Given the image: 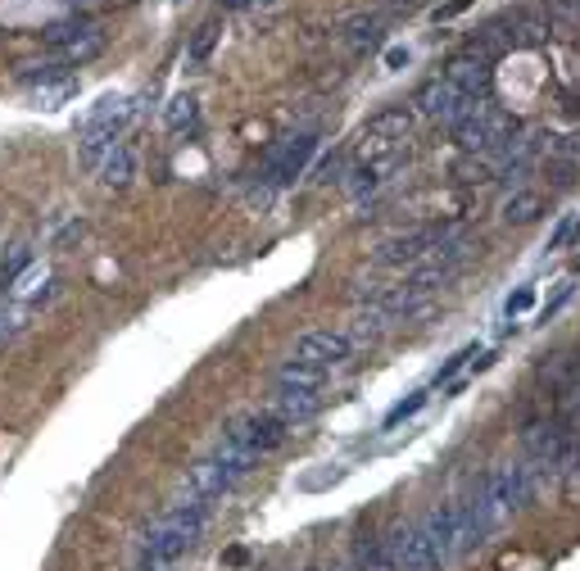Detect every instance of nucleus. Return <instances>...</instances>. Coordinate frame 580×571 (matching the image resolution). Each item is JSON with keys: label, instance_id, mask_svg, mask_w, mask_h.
Wrapping results in <instances>:
<instances>
[{"label": "nucleus", "instance_id": "f257e3e1", "mask_svg": "<svg viewBox=\"0 0 580 571\" xmlns=\"http://www.w3.org/2000/svg\"><path fill=\"white\" fill-rule=\"evenodd\" d=\"M391 549L400 571H449L458 558L472 553L462 508L445 504V508H431L427 517H417L413 526H400L391 536Z\"/></svg>", "mask_w": 580, "mask_h": 571}, {"label": "nucleus", "instance_id": "f03ea898", "mask_svg": "<svg viewBox=\"0 0 580 571\" xmlns=\"http://www.w3.org/2000/svg\"><path fill=\"white\" fill-rule=\"evenodd\" d=\"M214 504L209 499H196V494H177V499L145 526L141 536V571H160V567H173L190 545L200 540V530L209 521Z\"/></svg>", "mask_w": 580, "mask_h": 571}, {"label": "nucleus", "instance_id": "7ed1b4c3", "mask_svg": "<svg viewBox=\"0 0 580 571\" xmlns=\"http://www.w3.org/2000/svg\"><path fill=\"white\" fill-rule=\"evenodd\" d=\"M508 128H513V123H508L490 100H477V105L453 123V141H458L462 155H490V160L499 164V155H504V141H508Z\"/></svg>", "mask_w": 580, "mask_h": 571}, {"label": "nucleus", "instance_id": "20e7f679", "mask_svg": "<svg viewBox=\"0 0 580 571\" xmlns=\"http://www.w3.org/2000/svg\"><path fill=\"white\" fill-rule=\"evenodd\" d=\"M291 436V427L282 422V417L273 408H250L241 417H231V422L222 427V440H231L237 449H245L250 459H267L273 449H282V440Z\"/></svg>", "mask_w": 580, "mask_h": 571}, {"label": "nucleus", "instance_id": "39448f33", "mask_svg": "<svg viewBox=\"0 0 580 571\" xmlns=\"http://www.w3.org/2000/svg\"><path fill=\"white\" fill-rule=\"evenodd\" d=\"M314 155H318V136L314 132H295V136L277 141L273 150H267L263 168H259V186L263 190L291 186L295 177H304V168H308V160H314Z\"/></svg>", "mask_w": 580, "mask_h": 571}, {"label": "nucleus", "instance_id": "423d86ee", "mask_svg": "<svg viewBox=\"0 0 580 571\" xmlns=\"http://www.w3.org/2000/svg\"><path fill=\"white\" fill-rule=\"evenodd\" d=\"M449 237H453L449 227H436V222L431 227H408V232H400V237H385L372 250V263H376V268H408V263L417 268V263L427 259L431 250H440Z\"/></svg>", "mask_w": 580, "mask_h": 571}, {"label": "nucleus", "instance_id": "0eeeda50", "mask_svg": "<svg viewBox=\"0 0 580 571\" xmlns=\"http://www.w3.org/2000/svg\"><path fill=\"white\" fill-rule=\"evenodd\" d=\"M291 359L304 363V367H322V372H331V367H340V363H350V359H354V336H350V331H336V327L304 331V336L295 340Z\"/></svg>", "mask_w": 580, "mask_h": 571}, {"label": "nucleus", "instance_id": "6e6552de", "mask_svg": "<svg viewBox=\"0 0 580 571\" xmlns=\"http://www.w3.org/2000/svg\"><path fill=\"white\" fill-rule=\"evenodd\" d=\"M46 42L59 51V59L87 64V59H96L105 51V32L96 23H87V19H59V23L46 28Z\"/></svg>", "mask_w": 580, "mask_h": 571}, {"label": "nucleus", "instance_id": "1a4fd4ad", "mask_svg": "<svg viewBox=\"0 0 580 571\" xmlns=\"http://www.w3.org/2000/svg\"><path fill=\"white\" fill-rule=\"evenodd\" d=\"M322 404H327L322 386H295V381H282V376H277V386H273V399H267V408H273L291 431L299 422H308V417H314Z\"/></svg>", "mask_w": 580, "mask_h": 571}, {"label": "nucleus", "instance_id": "9d476101", "mask_svg": "<svg viewBox=\"0 0 580 571\" xmlns=\"http://www.w3.org/2000/svg\"><path fill=\"white\" fill-rule=\"evenodd\" d=\"M413 105H417L422 119H440V123H449V128H453V123H458L462 113H468L477 100H472V96H462L449 78H431L427 87L417 91V100H413Z\"/></svg>", "mask_w": 580, "mask_h": 571}, {"label": "nucleus", "instance_id": "9b49d317", "mask_svg": "<svg viewBox=\"0 0 580 571\" xmlns=\"http://www.w3.org/2000/svg\"><path fill=\"white\" fill-rule=\"evenodd\" d=\"M23 87L32 91L36 109H59L64 100L77 96V78H73V73H64V68H55V64H32L23 73Z\"/></svg>", "mask_w": 580, "mask_h": 571}, {"label": "nucleus", "instance_id": "f8f14e48", "mask_svg": "<svg viewBox=\"0 0 580 571\" xmlns=\"http://www.w3.org/2000/svg\"><path fill=\"white\" fill-rule=\"evenodd\" d=\"M445 78H449L462 96L485 100V91H490V83H494V68H490V59H481V55H472V51H462L458 59H449Z\"/></svg>", "mask_w": 580, "mask_h": 571}, {"label": "nucleus", "instance_id": "ddd939ff", "mask_svg": "<svg viewBox=\"0 0 580 571\" xmlns=\"http://www.w3.org/2000/svg\"><path fill=\"white\" fill-rule=\"evenodd\" d=\"M504 28H508L513 51H522V46H539V42H545V36L554 32L549 19L539 14V10H513V14H504Z\"/></svg>", "mask_w": 580, "mask_h": 571}, {"label": "nucleus", "instance_id": "4468645a", "mask_svg": "<svg viewBox=\"0 0 580 571\" xmlns=\"http://www.w3.org/2000/svg\"><path fill=\"white\" fill-rule=\"evenodd\" d=\"M336 571H400L395 549H391V536H385V540H372V545H359Z\"/></svg>", "mask_w": 580, "mask_h": 571}, {"label": "nucleus", "instance_id": "2eb2a0df", "mask_svg": "<svg viewBox=\"0 0 580 571\" xmlns=\"http://www.w3.org/2000/svg\"><path fill=\"white\" fill-rule=\"evenodd\" d=\"M96 177H100V182H105L109 190H123V186H128V182L136 177V155H132V150H128V145L119 141V145L109 150V160H105V164L96 168Z\"/></svg>", "mask_w": 580, "mask_h": 571}, {"label": "nucleus", "instance_id": "dca6fc26", "mask_svg": "<svg viewBox=\"0 0 580 571\" xmlns=\"http://www.w3.org/2000/svg\"><path fill=\"white\" fill-rule=\"evenodd\" d=\"M363 132H372V136H395V141H408V136H413V109H404V105L381 109V113H372V119H368V128H363Z\"/></svg>", "mask_w": 580, "mask_h": 571}, {"label": "nucleus", "instance_id": "f3484780", "mask_svg": "<svg viewBox=\"0 0 580 571\" xmlns=\"http://www.w3.org/2000/svg\"><path fill=\"white\" fill-rule=\"evenodd\" d=\"M545 209L549 205H545V196H539V190H513L499 213H504V222H513V227H526V222H535Z\"/></svg>", "mask_w": 580, "mask_h": 571}, {"label": "nucleus", "instance_id": "a211bd4d", "mask_svg": "<svg viewBox=\"0 0 580 571\" xmlns=\"http://www.w3.org/2000/svg\"><path fill=\"white\" fill-rule=\"evenodd\" d=\"M218 42H222V23H218V19L200 23L196 32H190V46H186V68H205Z\"/></svg>", "mask_w": 580, "mask_h": 571}, {"label": "nucleus", "instance_id": "6ab92c4d", "mask_svg": "<svg viewBox=\"0 0 580 571\" xmlns=\"http://www.w3.org/2000/svg\"><path fill=\"white\" fill-rule=\"evenodd\" d=\"M580 376V363H576V354H554L549 363H539V381L554 391V395H562L571 381Z\"/></svg>", "mask_w": 580, "mask_h": 571}, {"label": "nucleus", "instance_id": "aec40b11", "mask_svg": "<svg viewBox=\"0 0 580 571\" xmlns=\"http://www.w3.org/2000/svg\"><path fill=\"white\" fill-rule=\"evenodd\" d=\"M196 119H200V100H196V96H173L168 109H164V128H168V132L196 128Z\"/></svg>", "mask_w": 580, "mask_h": 571}, {"label": "nucleus", "instance_id": "412c9836", "mask_svg": "<svg viewBox=\"0 0 580 571\" xmlns=\"http://www.w3.org/2000/svg\"><path fill=\"white\" fill-rule=\"evenodd\" d=\"M545 19L549 28H562V32L580 28V0H545Z\"/></svg>", "mask_w": 580, "mask_h": 571}, {"label": "nucleus", "instance_id": "4be33fe9", "mask_svg": "<svg viewBox=\"0 0 580 571\" xmlns=\"http://www.w3.org/2000/svg\"><path fill=\"white\" fill-rule=\"evenodd\" d=\"M376 32H381V19H376V14H359L350 28H344V42H350L354 51H363V46L376 42Z\"/></svg>", "mask_w": 580, "mask_h": 571}, {"label": "nucleus", "instance_id": "5701e85b", "mask_svg": "<svg viewBox=\"0 0 580 571\" xmlns=\"http://www.w3.org/2000/svg\"><path fill=\"white\" fill-rule=\"evenodd\" d=\"M427 399H431L427 391H417L413 399H404V404H395L391 413H385V431H395L400 422H408V417H413V413H422V408H427Z\"/></svg>", "mask_w": 580, "mask_h": 571}, {"label": "nucleus", "instance_id": "b1692460", "mask_svg": "<svg viewBox=\"0 0 580 571\" xmlns=\"http://www.w3.org/2000/svg\"><path fill=\"white\" fill-rule=\"evenodd\" d=\"M472 354H477V345H468V350H458V354H453V359H449V363H445V367H440V372H436V381H445V376H453V372H458V367H462V363H468V359H472Z\"/></svg>", "mask_w": 580, "mask_h": 571}, {"label": "nucleus", "instance_id": "393cba45", "mask_svg": "<svg viewBox=\"0 0 580 571\" xmlns=\"http://www.w3.org/2000/svg\"><path fill=\"white\" fill-rule=\"evenodd\" d=\"M468 6H472V0H449V6H440V10H436V23H449V19H458V14L468 10Z\"/></svg>", "mask_w": 580, "mask_h": 571}, {"label": "nucleus", "instance_id": "a878e982", "mask_svg": "<svg viewBox=\"0 0 580 571\" xmlns=\"http://www.w3.org/2000/svg\"><path fill=\"white\" fill-rule=\"evenodd\" d=\"M530 304H535V290H517V295L508 299V314H526Z\"/></svg>", "mask_w": 580, "mask_h": 571}, {"label": "nucleus", "instance_id": "bb28decb", "mask_svg": "<svg viewBox=\"0 0 580 571\" xmlns=\"http://www.w3.org/2000/svg\"><path fill=\"white\" fill-rule=\"evenodd\" d=\"M562 155H567V160H580V132L562 141Z\"/></svg>", "mask_w": 580, "mask_h": 571}, {"label": "nucleus", "instance_id": "cd10ccee", "mask_svg": "<svg viewBox=\"0 0 580 571\" xmlns=\"http://www.w3.org/2000/svg\"><path fill=\"white\" fill-rule=\"evenodd\" d=\"M385 64H391V68L408 64V51H404V46H395V51H385Z\"/></svg>", "mask_w": 580, "mask_h": 571}, {"label": "nucleus", "instance_id": "c85d7f7f", "mask_svg": "<svg viewBox=\"0 0 580 571\" xmlns=\"http://www.w3.org/2000/svg\"><path fill=\"white\" fill-rule=\"evenodd\" d=\"M222 10H245V6H254V0H218Z\"/></svg>", "mask_w": 580, "mask_h": 571}, {"label": "nucleus", "instance_id": "c756f323", "mask_svg": "<svg viewBox=\"0 0 580 571\" xmlns=\"http://www.w3.org/2000/svg\"><path fill=\"white\" fill-rule=\"evenodd\" d=\"M10 331H14V318H10V314H0V340H6Z\"/></svg>", "mask_w": 580, "mask_h": 571}, {"label": "nucleus", "instance_id": "7c9ffc66", "mask_svg": "<svg viewBox=\"0 0 580 571\" xmlns=\"http://www.w3.org/2000/svg\"><path fill=\"white\" fill-rule=\"evenodd\" d=\"M391 6H413V0H391Z\"/></svg>", "mask_w": 580, "mask_h": 571}, {"label": "nucleus", "instance_id": "2f4dec72", "mask_svg": "<svg viewBox=\"0 0 580 571\" xmlns=\"http://www.w3.org/2000/svg\"><path fill=\"white\" fill-rule=\"evenodd\" d=\"M314 571H336V567H314Z\"/></svg>", "mask_w": 580, "mask_h": 571}, {"label": "nucleus", "instance_id": "473e14b6", "mask_svg": "<svg viewBox=\"0 0 580 571\" xmlns=\"http://www.w3.org/2000/svg\"><path fill=\"white\" fill-rule=\"evenodd\" d=\"M160 571H173V567H160Z\"/></svg>", "mask_w": 580, "mask_h": 571}, {"label": "nucleus", "instance_id": "72a5a7b5", "mask_svg": "<svg viewBox=\"0 0 580 571\" xmlns=\"http://www.w3.org/2000/svg\"><path fill=\"white\" fill-rule=\"evenodd\" d=\"M119 6H128V0H119Z\"/></svg>", "mask_w": 580, "mask_h": 571}]
</instances>
